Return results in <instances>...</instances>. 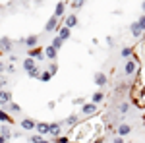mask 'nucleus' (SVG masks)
<instances>
[{"mask_svg":"<svg viewBox=\"0 0 145 143\" xmlns=\"http://www.w3.org/2000/svg\"><path fill=\"white\" fill-rule=\"evenodd\" d=\"M6 85V79H0V91H2V87Z\"/></svg>","mask_w":145,"mask_h":143,"instance_id":"obj_40","label":"nucleus"},{"mask_svg":"<svg viewBox=\"0 0 145 143\" xmlns=\"http://www.w3.org/2000/svg\"><path fill=\"white\" fill-rule=\"evenodd\" d=\"M68 6H70L72 10H81V8L85 6V2H68Z\"/></svg>","mask_w":145,"mask_h":143,"instance_id":"obj_28","label":"nucleus"},{"mask_svg":"<svg viewBox=\"0 0 145 143\" xmlns=\"http://www.w3.org/2000/svg\"><path fill=\"white\" fill-rule=\"evenodd\" d=\"M0 54H2V50H0Z\"/></svg>","mask_w":145,"mask_h":143,"instance_id":"obj_45","label":"nucleus"},{"mask_svg":"<svg viewBox=\"0 0 145 143\" xmlns=\"http://www.w3.org/2000/svg\"><path fill=\"white\" fill-rule=\"evenodd\" d=\"M64 25L70 27V29H72V27H76V25H78V16H76V14H68L66 20H64Z\"/></svg>","mask_w":145,"mask_h":143,"instance_id":"obj_15","label":"nucleus"},{"mask_svg":"<svg viewBox=\"0 0 145 143\" xmlns=\"http://www.w3.org/2000/svg\"><path fill=\"white\" fill-rule=\"evenodd\" d=\"M23 43L27 44V48H29V50H33V48L39 46V37H37V35H29V37H25V39H23Z\"/></svg>","mask_w":145,"mask_h":143,"instance_id":"obj_9","label":"nucleus"},{"mask_svg":"<svg viewBox=\"0 0 145 143\" xmlns=\"http://www.w3.org/2000/svg\"><path fill=\"white\" fill-rule=\"evenodd\" d=\"M116 132H118L120 137H126V135H130V133H132V126H130V124H126V122H120V124H118V128H116Z\"/></svg>","mask_w":145,"mask_h":143,"instance_id":"obj_7","label":"nucleus"},{"mask_svg":"<svg viewBox=\"0 0 145 143\" xmlns=\"http://www.w3.org/2000/svg\"><path fill=\"white\" fill-rule=\"evenodd\" d=\"M12 135H14V132H12L10 124L0 126V137H4V139H12Z\"/></svg>","mask_w":145,"mask_h":143,"instance_id":"obj_13","label":"nucleus"},{"mask_svg":"<svg viewBox=\"0 0 145 143\" xmlns=\"http://www.w3.org/2000/svg\"><path fill=\"white\" fill-rule=\"evenodd\" d=\"M85 103H87V101L83 99V97H78V99H74V104H76V106H79V104H81V106H83V104H85Z\"/></svg>","mask_w":145,"mask_h":143,"instance_id":"obj_32","label":"nucleus"},{"mask_svg":"<svg viewBox=\"0 0 145 143\" xmlns=\"http://www.w3.org/2000/svg\"><path fill=\"white\" fill-rule=\"evenodd\" d=\"M120 54H122L124 58H132V54H134V48H132V46H124L122 50H120Z\"/></svg>","mask_w":145,"mask_h":143,"instance_id":"obj_25","label":"nucleus"},{"mask_svg":"<svg viewBox=\"0 0 145 143\" xmlns=\"http://www.w3.org/2000/svg\"><path fill=\"white\" fill-rule=\"evenodd\" d=\"M130 33L134 35L135 39H139V37H141V35H143L145 31H143V29H141V25H139V23H137V22H134V23H132V25H130Z\"/></svg>","mask_w":145,"mask_h":143,"instance_id":"obj_12","label":"nucleus"},{"mask_svg":"<svg viewBox=\"0 0 145 143\" xmlns=\"http://www.w3.org/2000/svg\"><path fill=\"white\" fill-rule=\"evenodd\" d=\"M120 114H126V112H128V110H130V103H122V104H120Z\"/></svg>","mask_w":145,"mask_h":143,"instance_id":"obj_31","label":"nucleus"},{"mask_svg":"<svg viewBox=\"0 0 145 143\" xmlns=\"http://www.w3.org/2000/svg\"><path fill=\"white\" fill-rule=\"evenodd\" d=\"M6 72L14 74V72H16V66H14V64H8V66H6Z\"/></svg>","mask_w":145,"mask_h":143,"instance_id":"obj_35","label":"nucleus"},{"mask_svg":"<svg viewBox=\"0 0 145 143\" xmlns=\"http://www.w3.org/2000/svg\"><path fill=\"white\" fill-rule=\"evenodd\" d=\"M4 72H6V64H4V62H0V76H2Z\"/></svg>","mask_w":145,"mask_h":143,"instance_id":"obj_37","label":"nucleus"},{"mask_svg":"<svg viewBox=\"0 0 145 143\" xmlns=\"http://www.w3.org/2000/svg\"><path fill=\"white\" fill-rule=\"evenodd\" d=\"M97 112H99V106H97V104H93V103H85V104L81 106V114H83V116H87V118L93 116V114H97Z\"/></svg>","mask_w":145,"mask_h":143,"instance_id":"obj_3","label":"nucleus"},{"mask_svg":"<svg viewBox=\"0 0 145 143\" xmlns=\"http://www.w3.org/2000/svg\"><path fill=\"white\" fill-rule=\"evenodd\" d=\"M56 106V101H48V108H54Z\"/></svg>","mask_w":145,"mask_h":143,"instance_id":"obj_39","label":"nucleus"},{"mask_svg":"<svg viewBox=\"0 0 145 143\" xmlns=\"http://www.w3.org/2000/svg\"><path fill=\"white\" fill-rule=\"evenodd\" d=\"M45 56L48 58V60H52V62H56V56H58V50H56L54 46H45Z\"/></svg>","mask_w":145,"mask_h":143,"instance_id":"obj_14","label":"nucleus"},{"mask_svg":"<svg viewBox=\"0 0 145 143\" xmlns=\"http://www.w3.org/2000/svg\"><path fill=\"white\" fill-rule=\"evenodd\" d=\"M8 106H10V110L14 112V114H20V112H22V106H20L18 103H14V101H12V103L8 104Z\"/></svg>","mask_w":145,"mask_h":143,"instance_id":"obj_27","label":"nucleus"},{"mask_svg":"<svg viewBox=\"0 0 145 143\" xmlns=\"http://www.w3.org/2000/svg\"><path fill=\"white\" fill-rule=\"evenodd\" d=\"M62 25H60V22H58V18H54V16H50L48 20H46L45 23V31H58Z\"/></svg>","mask_w":145,"mask_h":143,"instance_id":"obj_4","label":"nucleus"},{"mask_svg":"<svg viewBox=\"0 0 145 143\" xmlns=\"http://www.w3.org/2000/svg\"><path fill=\"white\" fill-rule=\"evenodd\" d=\"M78 120H79L78 114H70L66 120H64V124H66L68 128H74V126H78Z\"/></svg>","mask_w":145,"mask_h":143,"instance_id":"obj_21","label":"nucleus"},{"mask_svg":"<svg viewBox=\"0 0 145 143\" xmlns=\"http://www.w3.org/2000/svg\"><path fill=\"white\" fill-rule=\"evenodd\" d=\"M41 139H43V137H41L39 133H37V135H33V137H29V141H31V143H39Z\"/></svg>","mask_w":145,"mask_h":143,"instance_id":"obj_34","label":"nucleus"},{"mask_svg":"<svg viewBox=\"0 0 145 143\" xmlns=\"http://www.w3.org/2000/svg\"><path fill=\"white\" fill-rule=\"evenodd\" d=\"M39 135L43 137V135H48V122H37V128H35Z\"/></svg>","mask_w":145,"mask_h":143,"instance_id":"obj_18","label":"nucleus"},{"mask_svg":"<svg viewBox=\"0 0 145 143\" xmlns=\"http://www.w3.org/2000/svg\"><path fill=\"white\" fill-rule=\"evenodd\" d=\"M46 70H48L52 76H56V74H58V62H50V66L46 68Z\"/></svg>","mask_w":145,"mask_h":143,"instance_id":"obj_29","label":"nucleus"},{"mask_svg":"<svg viewBox=\"0 0 145 143\" xmlns=\"http://www.w3.org/2000/svg\"><path fill=\"white\" fill-rule=\"evenodd\" d=\"M39 76H41V68L39 66L35 70H31V72H27V77H31V79H39Z\"/></svg>","mask_w":145,"mask_h":143,"instance_id":"obj_26","label":"nucleus"},{"mask_svg":"<svg viewBox=\"0 0 145 143\" xmlns=\"http://www.w3.org/2000/svg\"><path fill=\"white\" fill-rule=\"evenodd\" d=\"M112 143H124V137H120V135H116V137L112 139Z\"/></svg>","mask_w":145,"mask_h":143,"instance_id":"obj_36","label":"nucleus"},{"mask_svg":"<svg viewBox=\"0 0 145 143\" xmlns=\"http://www.w3.org/2000/svg\"><path fill=\"white\" fill-rule=\"evenodd\" d=\"M60 133H62V124L60 122H48V135L56 139V137H60Z\"/></svg>","mask_w":145,"mask_h":143,"instance_id":"obj_2","label":"nucleus"},{"mask_svg":"<svg viewBox=\"0 0 145 143\" xmlns=\"http://www.w3.org/2000/svg\"><path fill=\"white\" fill-rule=\"evenodd\" d=\"M139 60L135 58V56H132V58H128L126 60V64H124V74L126 76H135L137 72H139Z\"/></svg>","mask_w":145,"mask_h":143,"instance_id":"obj_1","label":"nucleus"},{"mask_svg":"<svg viewBox=\"0 0 145 143\" xmlns=\"http://www.w3.org/2000/svg\"><path fill=\"white\" fill-rule=\"evenodd\" d=\"M141 8H143V12H145V2H143V4H141Z\"/></svg>","mask_w":145,"mask_h":143,"instance_id":"obj_44","label":"nucleus"},{"mask_svg":"<svg viewBox=\"0 0 145 143\" xmlns=\"http://www.w3.org/2000/svg\"><path fill=\"white\" fill-rule=\"evenodd\" d=\"M39 143H50V141H48V139H41Z\"/></svg>","mask_w":145,"mask_h":143,"instance_id":"obj_43","label":"nucleus"},{"mask_svg":"<svg viewBox=\"0 0 145 143\" xmlns=\"http://www.w3.org/2000/svg\"><path fill=\"white\" fill-rule=\"evenodd\" d=\"M58 37H60L62 41H68V39L72 37V29H70V27H66V25H62V27L58 29Z\"/></svg>","mask_w":145,"mask_h":143,"instance_id":"obj_16","label":"nucleus"},{"mask_svg":"<svg viewBox=\"0 0 145 143\" xmlns=\"http://www.w3.org/2000/svg\"><path fill=\"white\" fill-rule=\"evenodd\" d=\"M52 143H72V137H56V139H52Z\"/></svg>","mask_w":145,"mask_h":143,"instance_id":"obj_30","label":"nucleus"},{"mask_svg":"<svg viewBox=\"0 0 145 143\" xmlns=\"http://www.w3.org/2000/svg\"><path fill=\"white\" fill-rule=\"evenodd\" d=\"M16 60H18V56H16V54H10V64H14Z\"/></svg>","mask_w":145,"mask_h":143,"instance_id":"obj_38","label":"nucleus"},{"mask_svg":"<svg viewBox=\"0 0 145 143\" xmlns=\"http://www.w3.org/2000/svg\"><path fill=\"white\" fill-rule=\"evenodd\" d=\"M93 79H95V85H97V87H101V89H103V87H105V85H106V83H108V77L105 76L103 72H97Z\"/></svg>","mask_w":145,"mask_h":143,"instance_id":"obj_10","label":"nucleus"},{"mask_svg":"<svg viewBox=\"0 0 145 143\" xmlns=\"http://www.w3.org/2000/svg\"><path fill=\"white\" fill-rule=\"evenodd\" d=\"M20 126H22L23 132H31V130L37 128V122H35L33 118H23V120L20 122Z\"/></svg>","mask_w":145,"mask_h":143,"instance_id":"obj_6","label":"nucleus"},{"mask_svg":"<svg viewBox=\"0 0 145 143\" xmlns=\"http://www.w3.org/2000/svg\"><path fill=\"white\" fill-rule=\"evenodd\" d=\"M12 46H14V43H12L10 37H2L0 39V50L2 52H10L12 54Z\"/></svg>","mask_w":145,"mask_h":143,"instance_id":"obj_8","label":"nucleus"},{"mask_svg":"<svg viewBox=\"0 0 145 143\" xmlns=\"http://www.w3.org/2000/svg\"><path fill=\"white\" fill-rule=\"evenodd\" d=\"M12 103V91H0V104H10Z\"/></svg>","mask_w":145,"mask_h":143,"instance_id":"obj_19","label":"nucleus"},{"mask_svg":"<svg viewBox=\"0 0 145 143\" xmlns=\"http://www.w3.org/2000/svg\"><path fill=\"white\" fill-rule=\"evenodd\" d=\"M66 6H68V2H58V4L54 6V14H52V16L58 18V20L64 18V10H66Z\"/></svg>","mask_w":145,"mask_h":143,"instance_id":"obj_11","label":"nucleus"},{"mask_svg":"<svg viewBox=\"0 0 145 143\" xmlns=\"http://www.w3.org/2000/svg\"><path fill=\"white\" fill-rule=\"evenodd\" d=\"M27 56L33 58L35 62H37V60H45V58H46V56H45V48H43V46H37V48H33V50H29Z\"/></svg>","mask_w":145,"mask_h":143,"instance_id":"obj_5","label":"nucleus"},{"mask_svg":"<svg viewBox=\"0 0 145 143\" xmlns=\"http://www.w3.org/2000/svg\"><path fill=\"white\" fill-rule=\"evenodd\" d=\"M103 101H105V91H95V93H93V97H91V103L99 106Z\"/></svg>","mask_w":145,"mask_h":143,"instance_id":"obj_20","label":"nucleus"},{"mask_svg":"<svg viewBox=\"0 0 145 143\" xmlns=\"http://www.w3.org/2000/svg\"><path fill=\"white\" fill-rule=\"evenodd\" d=\"M0 122H6V124H12L14 126V120H12L10 114H6L4 110H0Z\"/></svg>","mask_w":145,"mask_h":143,"instance_id":"obj_23","label":"nucleus"},{"mask_svg":"<svg viewBox=\"0 0 145 143\" xmlns=\"http://www.w3.org/2000/svg\"><path fill=\"white\" fill-rule=\"evenodd\" d=\"M0 143H8V139H4V137H0Z\"/></svg>","mask_w":145,"mask_h":143,"instance_id":"obj_42","label":"nucleus"},{"mask_svg":"<svg viewBox=\"0 0 145 143\" xmlns=\"http://www.w3.org/2000/svg\"><path fill=\"white\" fill-rule=\"evenodd\" d=\"M22 66H23V70H25V72H31V70H35V68H37V62H35L33 58H29V56H27V58L22 62Z\"/></svg>","mask_w":145,"mask_h":143,"instance_id":"obj_17","label":"nucleus"},{"mask_svg":"<svg viewBox=\"0 0 145 143\" xmlns=\"http://www.w3.org/2000/svg\"><path fill=\"white\" fill-rule=\"evenodd\" d=\"M50 79H52V74H50V72H48V70H43V72H41V76H39V81H50Z\"/></svg>","mask_w":145,"mask_h":143,"instance_id":"obj_22","label":"nucleus"},{"mask_svg":"<svg viewBox=\"0 0 145 143\" xmlns=\"http://www.w3.org/2000/svg\"><path fill=\"white\" fill-rule=\"evenodd\" d=\"M62 44H64V41H62V39H60V37L56 35L54 39H52V43H50V46H54L56 50H60V48H62Z\"/></svg>","mask_w":145,"mask_h":143,"instance_id":"obj_24","label":"nucleus"},{"mask_svg":"<svg viewBox=\"0 0 145 143\" xmlns=\"http://www.w3.org/2000/svg\"><path fill=\"white\" fill-rule=\"evenodd\" d=\"M137 23L141 25V29H143V31H145V14H141V16L137 18Z\"/></svg>","mask_w":145,"mask_h":143,"instance_id":"obj_33","label":"nucleus"},{"mask_svg":"<svg viewBox=\"0 0 145 143\" xmlns=\"http://www.w3.org/2000/svg\"><path fill=\"white\" fill-rule=\"evenodd\" d=\"M93 143H103V137H99V139H95Z\"/></svg>","mask_w":145,"mask_h":143,"instance_id":"obj_41","label":"nucleus"}]
</instances>
